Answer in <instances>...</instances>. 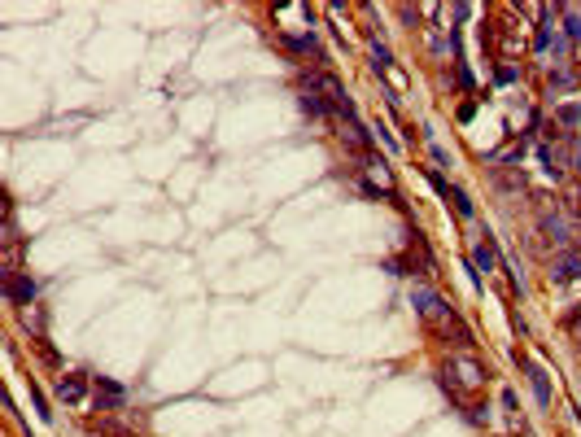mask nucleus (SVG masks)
Returning a JSON list of instances; mask_svg holds the SVG:
<instances>
[{
    "label": "nucleus",
    "instance_id": "obj_1",
    "mask_svg": "<svg viewBox=\"0 0 581 437\" xmlns=\"http://www.w3.org/2000/svg\"><path fill=\"white\" fill-rule=\"evenodd\" d=\"M411 306H415V315L429 324V333L442 341V346H450V354H464L472 346V328L459 320V311L433 285H411Z\"/></svg>",
    "mask_w": 581,
    "mask_h": 437
},
{
    "label": "nucleus",
    "instance_id": "obj_2",
    "mask_svg": "<svg viewBox=\"0 0 581 437\" xmlns=\"http://www.w3.org/2000/svg\"><path fill=\"white\" fill-rule=\"evenodd\" d=\"M298 88L306 92V97H319L324 105H332V114H337V118H359V114H354V101L346 97V84H341L332 70H319V66L302 70Z\"/></svg>",
    "mask_w": 581,
    "mask_h": 437
},
{
    "label": "nucleus",
    "instance_id": "obj_3",
    "mask_svg": "<svg viewBox=\"0 0 581 437\" xmlns=\"http://www.w3.org/2000/svg\"><path fill=\"white\" fill-rule=\"evenodd\" d=\"M442 376H450L464 394H477V389H485V381H490V368L477 359V354H450L446 359V368H442Z\"/></svg>",
    "mask_w": 581,
    "mask_h": 437
},
{
    "label": "nucleus",
    "instance_id": "obj_4",
    "mask_svg": "<svg viewBox=\"0 0 581 437\" xmlns=\"http://www.w3.org/2000/svg\"><path fill=\"white\" fill-rule=\"evenodd\" d=\"M35 293H40V285H35V280H31V271H18V276H5V298L14 302V306H22V311H27V306L35 302Z\"/></svg>",
    "mask_w": 581,
    "mask_h": 437
},
{
    "label": "nucleus",
    "instance_id": "obj_5",
    "mask_svg": "<svg viewBox=\"0 0 581 437\" xmlns=\"http://www.w3.org/2000/svg\"><path fill=\"white\" fill-rule=\"evenodd\" d=\"M92 389H97V411H101V416L123 411V403H127V389H123V385H114V381H105V376H97V381H92Z\"/></svg>",
    "mask_w": 581,
    "mask_h": 437
},
{
    "label": "nucleus",
    "instance_id": "obj_6",
    "mask_svg": "<svg viewBox=\"0 0 581 437\" xmlns=\"http://www.w3.org/2000/svg\"><path fill=\"white\" fill-rule=\"evenodd\" d=\"M280 44H284V53H293V57H315V66L324 70V49H319V40L311 31H302V35H280Z\"/></svg>",
    "mask_w": 581,
    "mask_h": 437
},
{
    "label": "nucleus",
    "instance_id": "obj_7",
    "mask_svg": "<svg viewBox=\"0 0 581 437\" xmlns=\"http://www.w3.org/2000/svg\"><path fill=\"white\" fill-rule=\"evenodd\" d=\"M538 219H542V232H547L551 241L560 245V254H564V250H573V236H568V223H564V215H560V210L542 206V210H538Z\"/></svg>",
    "mask_w": 581,
    "mask_h": 437
},
{
    "label": "nucleus",
    "instance_id": "obj_8",
    "mask_svg": "<svg viewBox=\"0 0 581 437\" xmlns=\"http://www.w3.org/2000/svg\"><path fill=\"white\" fill-rule=\"evenodd\" d=\"M57 398H62V403H83V398H88V376H83V372H62Z\"/></svg>",
    "mask_w": 581,
    "mask_h": 437
},
{
    "label": "nucleus",
    "instance_id": "obj_9",
    "mask_svg": "<svg viewBox=\"0 0 581 437\" xmlns=\"http://www.w3.org/2000/svg\"><path fill=\"white\" fill-rule=\"evenodd\" d=\"M551 276L555 280H581V250H577V245H573V250H564V254H555Z\"/></svg>",
    "mask_w": 581,
    "mask_h": 437
},
{
    "label": "nucleus",
    "instance_id": "obj_10",
    "mask_svg": "<svg viewBox=\"0 0 581 437\" xmlns=\"http://www.w3.org/2000/svg\"><path fill=\"white\" fill-rule=\"evenodd\" d=\"M520 368H525L529 385H533V394H538V403H542V407H551V385H547V372H542L533 359H525V354H520Z\"/></svg>",
    "mask_w": 581,
    "mask_h": 437
},
{
    "label": "nucleus",
    "instance_id": "obj_11",
    "mask_svg": "<svg viewBox=\"0 0 581 437\" xmlns=\"http://www.w3.org/2000/svg\"><path fill=\"white\" fill-rule=\"evenodd\" d=\"M472 258H477V267L485 271V276H494V271H498V254H494V245H490V241H481L477 250H472Z\"/></svg>",
    "mask_w": 581,
    "mask_h": 437
},
{
    "label": "nucleus",
    "instance_id": "obj_12",
    "mask_svg": "<svg viewBox=\"0 0 581 437\" xmlns=\"http://www.w3.org/2000/svg\"><path fill=\"white\" fill-rule=\"evenodd\" d=\"M551 123H555V127H581V105H560Z\"/></svg>",
    "mask_w": 581,
    "mask_h": 437
},
{
    "label": "nucleus",
    "instance_id": "obj_13",
    "mask_svg": "<svg viewBox=\"0 0 581 437\" xmlns=\"http://www.w3.org/2000/svg\"><path fill=\"white\" fill-rule=\"evenodd\" d=\"M446 202H455V210H459L464 219H472V215H477V206L468 202V193H464V188H450V197H446Z\"/></svg>",
    "mask_w": 581,
    "mask_h": 437
},
{
    "label": "nucleus",
    "instance_id": "obj_14",
    "mask_svg": "<svg viewBox=\"0 0 581 437\" xmlns=\"http://www.w3.org/2000/svg\"><path fill=\"white\" fill-rule=\"evenodd\" d=\"M372 66H376V70H394V53H389L381 40L372 44Z\"/></svg>",
    "mask_w": 581,
    "mask_h": 437
},
{
    "label": "nucleus",
    "instance_id": "obj_15",
    "mask_svg": "<svg viewBox=\"0 0 581 437\" xmlns=\"http://www.w3.org/2000/svg\"><path fill=\"white\" fill-rule=\"evenodd\" d=\"M31 403H35V411H40V420H53V411H49V398H44V389L31 381Z\"/></svg>",
    "mask_w": 581,
    "mask_h": 437
},
{
    "label": "nucleus",
    "instance_id": "obj_16",
    "mask_svg": "<svg viewBox=\"0 0 581 437\" xmlns=\"http://www.w3.org/2000/svg\"><path fill=\"white\" fill-rule=\"evenodd\" d=\"M22 324H27V328H35V337H40V328H44V315L35 311V306H27V311H22Z\"/></svg>",
    "mask_w": 581,
    "mask_h": 437
},
{
    "label": "nucleus",
    "instance_id": "obj_17",
    "mask_svg": "<svg viewBox=\"0 0 581 437\" xmlns=\"http://www.w3.org/2000/svg\"><path fill=\"white\" fill-rule=\"evenodd\" d=\"M494 79H498V84H516V79H520V70H516V66H498V70H494Z\"/></svg>",
    "mask_w": 581,
    "mask_h": 437
},
{
    "label": "nucleus",
    "instance_id": "obj_18",
    "mask_svg": "<svg viewBox=\"0 0 581 437\" xmlns=\"http://www.w3.org/2000/svg\"><path fill=\"white\" fill-rule=\"evenodd\" d=\"M472 114H477V101H464V105H459V123H468Z\"/></svg>",
    "mask_w": 581,
    "mask_h": 437
},
{
    "label": "nucleus",
    "instance_id": "obj_19",
    "mask_svg": "<svg viewBox=\"0 0 581 437\" xmlns=\"http://www.w3.org/2000/svg\"><path fill=\"white\" fill-rule=\"evenodd\" d=\"M568 35H573V40H581V18H568Z\"/></svg>",
    "mask_w": 581,
    "mask_h": 437
},
{
    "label": "nucleus",
    "instance_id": "obj_20",
    "mask_svg": "<svg viewBox=\"0 0 581 437\" xmlns=\"http://www.w3.org/2000/svg\"><path fill=\"white\" fill-rule=\"evenodd\" d=\"M573 167H577V175H581V136H577V145H573Z\"/></svg>",
    "mask_w": 581,
    "mask_h": 437
}]
</instances>
